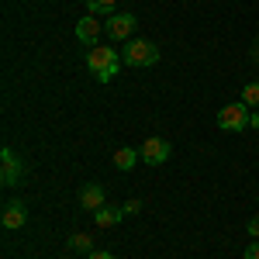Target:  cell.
<instances>
[{
	"mask_svg": "<svg viewBox=\"0 0 259 259\" xmlns=\"http://www.w3.org/2000/svg\"><path fill=\"white\" fill-rule=\"evenodd\" d=\"M135 162H142V156L132 149V145H121L118 152H114V166H118L121 173H128V169H135Z\"/></svg>",
	"mask_w": 259,
	"mask_h": 259,
	"instance_id": "cell-11",
	"label": "cell"
},
{
	"mask_svg": "<svg viewBox=\"0 0 259 259\" xmlns=\"http://www.w3.org/2000/svg\"><path fill=\"white\" fill-rule=\"evenodd\" d=\"M242 104H245V107H259V83H249V87L242 90Z\"/></svg>",
	"mask_w": 259,
	"mask_h": 259,
	"instance_id": "cell-14",
	"label": "cell"
},
{
	"mask_svg": "<svg viewBox=\"0 0 259 259\" xmlns=\"http://www.w3.org/2000/svg\"><path fill=\"white\" fill-rule=\"evenodd\" d=\"M242 259H259V242H249V245H245V256Z\"/></svg>",
	"mask_w": 259,
	"mask_h": 259,
	"instance_id": "cell-17",
	"label": "cell"
},
{
	"mask_svg": "<svg viewBox=\"0 0 259 259\" xmlns=\"http://www.w3.org/2000/svg\"><path fill=\"white\" fill-rule=\"evenodd\" d=\"M249 128H259V107L252 111V124H249Z\"/></svg>",
	"mask_w": 259,
	"mask_h": 259,
	"instance_id": "cell-19",
	"label": "cell"
},
{
	"mask_svg": "<svg viewBox=\"0 0 259 259\" xmlns=\"http://www.w3.org/2000/svg\"><path fill=\"white\" fill-rule=\"evenodd\" d=\"M121 62L124 66H156L159 62V49L149 38H128V45L121 49Z\"/></svg>",
	"mask_w": 259,
	"mask_h": 259,
	"instance_id": "cell-2",
	"label": "cell"
},
{
	"mask_svg": "<svg viewBox=\"0 0 259 259\" xmlns=\"http://www.w3.org/2000/svg\"><path fill=\"white\" fill-rule=\"evenodd\" d=\"M66 245L73 249V252H94V239L87 235V232H76V235H69Z\"/></svg>",
	"mask_w": 259,
	"mask_h": 259,
	"instance_id": "cell-12",
	"label": "cell"
},
{
	"mask_svg": "<svg viewBox=\"0 0 259 259\" xmlns=\"http://www.w3.org/2000/svg\"><path fill=\"white\" fill-rule=\"evenodd\" d=\"M135 24H139V18H135V14H111V18L104 21L107 35H111L114 41H128L132 35H135Z\"/></svg>",
	"mask_w": 259,
	"mask_h": 259,
	"instance_id": "cell-5",
	"label": "cell"
},
{
	"mask_svg": "<svg viewBox=\"0 0 259 259\" xmlns=\"http://www.w3.org/2000/svg\"><path fill=\"white\" fill-rule=\"evenodd\" d=\"M256 59H259V41H256Z\"/></svg>",
	"mask_w": 259,
	"mask_h": 259,
	"instance_id": "cell-20",
	"label": "cell"
},
{
	"mask_svg": "<svg viewBox=\"0 0 259 259\" xmlns=\"http://www.w3.org/2000/svg\"><path fill=\"white\" fill-rule=\"evenodd\" d=\"M4 228L7 232H18V228H24V221H28V207L21 204V200H11L7 207H4Z\"/></svg>",
	"mask_w": 259,
	"mask_h": 259,
	"instance_id": "cell-8",
	"label": "cell"
},
{
	"mask_svg": "<svg viewBox=\"0 0 259 259\" xmlns=\"http://www.w3.org/2000/svg\"><path fill=\"white\" fill-rule=\"evenodd\" d=\"M121 218H124V207L104 204L100 211H94V225H97V228H114V225H121Z\"/></svg>",
	"mask_w": 259,
	"mask_h": 259,
	"instance_id": "cell-10",
	"label": "cell"
},
{
	"mask_svg": "<svg viewBox=\"0 0 259 259\" xmlns=\"http://www.w3.org/2000/svg\"><path fill=\"white\" fill-rule=\"evenodd\" d=\"M87 66H90V73H94L100 83H111L121 69V56H118V49L94 45V49H87Z\"/></svg>",
	"mask_w": 259,
	"mask_h": 259,
	"instance_id": "cell-1",
	"label": "cell"
},
{
	"mask_svg": "<svg viewBox=\"0 0 259 259\" xmlns=\"http://www.w3.org/2000/svg\"><path fill=\"white\" fill-rule=\"evenodd\" d=\"M114 4H118V0H87V11H90L94 18H100V14L111 18V14H114Z\"/></svg>",
	"mask_w": 259,
	"mask_h": 259,
	"instance_id": "cell-13",
	"label": "cell"
},
{
	"mask_svg": "<svg viewBox=\"0 0 259 259\" xmlns=\"http://www.w3.org/2000/svg\"><path fill=\"white\" fill-rule=\"evenodd\" d=\"M249 124H252V114H249L245 104H225L218 111V128L221 132H242V128H249Z\"/></svg>",
	"mask_w": 259,
	"mask_h": 259,
	"instance_id": "cell-3",
	"label": "cell"
},
{
	"mask_svg": "<svg viewBox=\"0 0 259 259\" xmlns=\"http://www.w3.org/2000/svg\"><path fill=\"white\" fill-rule=\"evenodd\" d=\"M142 162H149V166H162V162L169 159V142L159 139V135H152V139H145V145L139 149Z\"/></svg>",
	"mask_w": 259,
	"mask_h": 259,
	"instance_id": "cell-6",
	"label": "cell"
},
{
	"mask_svg": "<svg viewBox=\"0 0 259 259\" xmlns=\"http://www.w3.org/2000/svg\"><path fill=\"white\" fill-rule=\"evenodd\" d=\"M245 228H249V235H252V239H259V214H252V218H249V225H245Z\"/></svg>",
	"mask_w": 259,
	"mask_h": 259,
	"instance_id": "cell-16",
	"label": "cell"
},
{
	"mask_svg": "<svg viewBox=\"0 0 259 259\" xmlns=\"http://www.w3.org/2000/svg\"><path fill=\"white\" fill-rule=\"evenodd\" d=\"M121 207H124V214H139V211H142V200H135V197H132V200H124Z\"/></svg>",
	"mask_w": 259,
	"mask_h": 259,
	"instance_id": "cell-15",
	"label": "cell"
},
{
	"mask_svg": "<svg viewBox=\"0 0 259 259\" xmlns=\"http://www.w3.org/2000/svg\"><path fill=\"white\" fill-rule=\"evenodd\" d=\"M18 180H21V159L4 145V152H0V183L4 187H14Z\"/></svg>",
	"mask_w": 259,
	"mask_h": 259,
	"instance_id": "cell-7",
	"label": "cell"
},
{
	"mask_svg": "<svg viewBox=\"0 0 259 259\" xmlns=\"http://www.w3.org/2000/svg\"><path fill=\"white\" fill-rule=\"evenodd\" d=\"M87 259H114L111 252H104V249H94V252H87Z\"/></svg>",
	"mask_w": 259,
	"mask_h": 259,
	"instance_id": "cell-18",
	"label": "cell"
},
{
	"mask_svg": "<svg viewBox=\"0 0 259 259\" xmlns=\"http://www.w3.org/2000/svg\"><path fill=\"white\" fill-rule=\"evenodd\" d=\"M80 207L83 211H100V207H104V187H100V183H87V187H83Z\"/></svg>",
	"mask_w": 259,
	"mask_h": 259,
	"instance_id": "cell-9",
	"label": "cell"
},
{
	"mask_svg": "<svg viewBox=\"0 0 259 259\" xmlns=\"http://www.w3.org/2000/svg\"><path fill=\"white\" fill-rule=\"evenodd\" d=\"M107 28H104V21L94 18V14H87V18L76 21V41H83L87 49H94V45H100V35H104Z\"/></svg>",
	"mask_w": 259,
	"mask_h": 259,
	"instance_id": "cell-4",
	"label": "cell"
}]
</instances>
